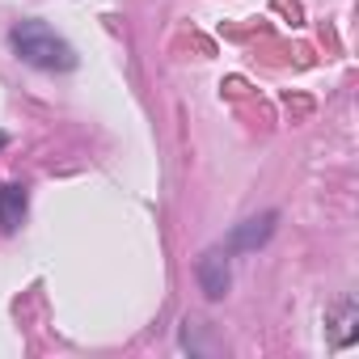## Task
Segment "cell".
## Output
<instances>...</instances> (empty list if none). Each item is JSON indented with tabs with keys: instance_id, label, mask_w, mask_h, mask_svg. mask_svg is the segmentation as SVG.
I'll list each match as a JSON object with an SVG mask.
<instances>
[{
	"instance_id": "cell-4",
	"label": "cell",
	"mask_w": 359,
	"mask_h": 359,
	"mask_svg": "<svg viewBox=\"0 0 359 359\" xmlns=\"http://www.w3.org/2000/svg\"><path fill=\"white\" fill-rule=\"evenodd\" d=\"M26 220V187H0V229H18Z\"/></svg>"
},
{
	"instance_id": "cell-5",
	"label": "cell",
	"mask_w": 359,
	"mask_h": 359,
	"mask_svg": "<svg viewBox=\"0 0 359 359\" xmlns=\"http://www.w3.org/2000/svg\"><path fill=\"white\" fill-rule=\"evenodd\" d=\"M355 321H359V309H355V300H342V304L330 313V342H334V346H346V342H355Z\"/></svg>"
},
{
	"instance_id": "cell-6",
	"label": "cell",
	"mask_w": 359,
	"mask_h": 359,
	"mask_svg": "<svg viewBox=\"0 0 359 359\" xmlns=\"http://www.w3.org/2000/svg\"><path fill=\"white\" fill-rule=\"evenodd\" d=\"M0 144H5V135H0Z\"/></svg>"
},
{
	"instance_id": "cell-2",
	"label": "cell",
	"mask_w": 359,
	"mask_h": 359,
	"mask_svg": "<svg viewBox=\"0 0 359 359\" xmlns=\"http://www.w3.org/2000/svg\"><path fill=\"white\" fill-rule=\"evenodd\" d=\"M275 212H262V216H250V220H241L233 233H229V241H224V250L229 254H250V250H258V245H266L271 241V233H275Z\"/></svg>"
},
{
	"instance_id": "cell-1",
	"label": "cell",
	"mask_w": 359,
	"mask_h": 359,
	"mask_svg": "<svg viewBox=\"0 0 359 359\" xmlns=\"http://www.w3.org/2000/svg\"><path fill=\"white\" fill-rule=\"evenodd\" d=\"M9 47L18 51L22 64L39 68V72H72L76 68V51L39 18H26L9 30Z\"/></svg>"
},
{
	"instance_id": "cell-3",
	"label": "cell",
	"mask_w": 359,
	"mask_h": 359,
	"mask_svg": "<svg viewBox=\"0 0 359 359\" xmlns=\"http://www.w3.org/2000/svg\"><path fill=\"white\" fill-rule=\"evenodd\" d=\"M229 250H208L203 258H199V266H195V275H199V287L208 292V300H220L224 292H229V283H233V271H229Z\"/></svg>"
}]
</instances>
